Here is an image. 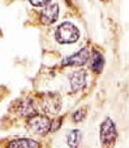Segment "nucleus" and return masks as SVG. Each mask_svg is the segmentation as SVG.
Instances as JSON below:
<instances>
[{"instance_id": "f257e3e1", "label": "nucleus", "mask_w": 129, "mask_h": 148, "mask_svg": "<svg viewBox=\"0 0 129 148\" xmlns=\"http://www.w3.org/2000/svg\"><path fill=\"white\" fill-rule=\"evenodd\" d=\"M79 36L80 32L78 28L70 21L61 23L57 28V31L55 32V38H56L57 42L61 44L75 43L79 39Z\"/></svg>"}, {"instance_id": "f03ea898", "label": "nucleus", "mask_w": 129, "mask_h": 148, "mask_svg": "<svg viewBox=\"0 0 129 148\" xmlns=\"http://www.w3.org/2000/svg\"><path fill=\"white\" fill-rule=\"evenodd\" d=\"M50 120L47 116L41 115L35 113L33 116H30L28 121H27V125L31 132L34 133L41 134L44 135L47 132H49L50 128Z\"/></svg>"}, {"instance_id": "7ed1b4c3", "label": "nucleus", "mask_w": 129, "mask_h": 148, "mask_svg": "<svg viewBox=\"0 0 129 148\" xmlns=\"http://www.w3.org/2000/svg\"><path fill=\"white\" fill-rule=\"evenodd\" d=\"M117 138L115 124L110 118H107L100 126V140L105 146H112Z\"/></svg>"}, {"instance_id": "20e7f679", "label": "nucleus", "mask_w": 129, "mask_h": 148, "mask_svg": "<svg viewBox=\"0 0 129 148\" xmlns=\"http://www.w3.org/2000/svg\"><path fill=\"white\" fill-rule=\"evenodd\" d=\"M61 108V98L59 95L48 92L43 98V109L46 112L56 114Z\"/></svg>"}, {"instance_id": "39448f33", "label": "nucleus", "mask_w": 129, "mask_h": 148, "mask_svg": "<svg viewBox=\"0 0 129 148\" xmlns=\"http://www.w3.org/2000/svg\"><path fill=\"white\" fill-rule=\"evenodd\" d=\"M89 55L90 53L88 48L84 47L78 51L77 53L66 58L63 60L62 64L66 65V66H83L87 62V60L89 58Z\"/></svg>"}, {"instance_id": "423d86ee", "label": "nucleus", "mask_w": 129, "mask_h": 148, "mask_svg": "<svg viewBox=\"0 0 129 148\" xmlns=\"http://www.w3.org/2000/svg\"><path fill=\"white\" fill-rule=\"evenodd\" d=\"M59 14V7L57 4L48 5L41 13V22L44 25H50L58 20Z\"/></svg>"}, {"instance_id": "0eeeda50", "label": "nucleus", "mask_w": 129, "mask_h": 148, "mask_svg": "<svg viewBox=\"0 0 129 148\" xmlns=\"http://www.w3.org/2000/svg\"><path fill=\"white\" fill-rule=\"evenodd\" d=\"M69 78H70V83L72 91L81 90L86 84V72L84 69L72 72Z\"/></svg>"}, {"instance_id": "6e6552de", "label": "nucleus", "mask_w": 129, "mask_h": 148, "mask_svg": "<svg viewBox=\"0 0 129 148\" xmlns=\"http://www.w3.org/2000/svg\"><path fill=\"white\" fill-rule=\"evenodd\" d=\"M18 111L21 113L22 116H27V117H30V116H33L35 114V108L34 103L32 102L31 99H26L21 102V104L19 105V108H18Z\"/></svg>"}, {"instance_id": "1a4fd4ad", "label": "nucleus", "mask_w": 129, "mask_h": 148, "mask_svg": "<svg viewBox=\"0 0 129 148\" xmlns=\"http://www.w3.org/2000/svg\"><path fill=\"white\" fill-rule=\"evenodd\" d=\"M105 59L104 57L98 51H94L93 58H92L91 68L95 72H100L104 67Z\"/></svg>"}, {"instance_id": "9d476101", "label": "nucleus", "mask_w": 129, "mask_h": 148, "mask_svg": "<svg viewBox=\"0 0 129 148\" xmlns=\"http://www.w3.org/2000/svg\"><path fill=\"white\" fill-rule=\"evenodd\" d=\"M10 147H26V148H30V147H39L40 145L34 141L32 140V139H18V140L12 141L10 145Z\"/></svg>"}, {"instance_id": "9b49d317", "label": "nucleus", "mask_w": 129, "mask_h": 148, "mask_svg": "<svg viewBox=\"0 0 129 148\" xmlns=\"http://www.w3.org/2000/svg\"><path fill=\"white\" fill-rule=\"evenodd\" d=\"M81 140H82V133L79 130H73L68 135V145L71 147L78 146Z\"/></svg>"}, {"instance_id": "f8f14e48", "label": "nucleus", "mask_w": 129, "mask_h": 148, "mask_svg": "<svg viewBox=\"0 0 129 148\" xmlns=\"http://www.w3.org/2000/svg\"><path fill=\"white\" fill-rule=\"evenodd\" d=\"M87 114V109L86 106H83V108L76 110L75 113L72 114V119L75 122H80L83 119L86 118Z\"/></svg>"}, {"instance_id": "ddd939ff", "label": "nucleus", "mask_w": 129, "mask_h": 148, "mask_svg": "<svg viewBox=\"0 0 129 148\" xmlns=\"http://www.w3.org/2000/svg\"><path fill=\"white\" fill-rule=\"evenodd\" d=\"M61 119H54L52 121H50V128H49V132H55L57 131L58 129L61 128Z\"/></svg>"}, {"instance_id": "4468645a", "label": "nucleus", "mask_w": 129, "mask_h": 148, "mask_svg": "<svg viewBox=\"0 0 129 148\" xmlns=\"http://www.w3.org/2000/svg\"><path fill=\"white\" fill-rule=\"evenodd\" d=\"M32 5H34L35 7H44L51 1V0H29Z\"/></svg>"}, {"instance_id": "2eb2a0df", "label": "nucleus", "mask_w": 129, "mask_h": 148, "mask_svg": "<svg viewBox=\"0 0 129 148\" xmlns=\"http://www.w3.org/2000/svg\"><path fill=\"white\" fill-rule=\"evenodd\" d=\"M101 1H104V0H101Z\"/></svg>"}, {"instance_id": "dca6fc26", "label": "nucleus", "mask_w": 129, "mask_h": 148, "mask_svg": "<svg viewBox=\"0 0 129 148\" xmlns=\"http://www.w3.org/2000/svg\"><path fill=\"white\" fill-rule=\"evenodd\" d=\"M67 1H69V0H67Z\"/></svg>"}]
</instances>
